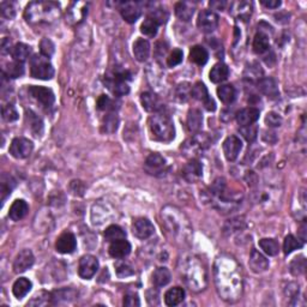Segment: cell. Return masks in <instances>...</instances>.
<instances>
[{
	"instance_id": "obj_28",
	"label": "cell",
	"mask_w": 307,
	"mask_h": 307,
	"mask_svg": "<svg viewBox=\"0 0 307 307\" xmlns=\"http://www.w3.org/2000/svg\"><path fill=\"white\" fill-rule=\"evenodd\" d=\"M185 299V290L182 287H174L167 290L164 294V303L167 306H177Z\"/></svg>"
},
{
	"instance_id": "obj_10",
	"label": "cell",
	"mask_w": 307,
	"mask_h": 307,
	"mask_svg": "<svg viewBox=\"0 0 307 307\" xmlns=\"http://www.w3.org/2000/svg\"><path fill=\"white\" fill-rule=\"evenodd\" d=\"M155 232V227L148 218L141 217L137 218L132 224V233L136 238L141 240H145L150 238Z\"/></svg>"
},
{
	"instance_id": "obj_13",
	"label": "cell",
	"mask_w": 307,
	"mask_h": 307,
	"mask_svg": "<svg viewBox=\"0 0 307 307\" xmlns=\"http://www.w3.org/2000/svg\"><path fill=\"white\" fill-rule=\"evenodd\" d=\"M34 260V254H32L30 249H22L16 256L15 262H13V270L17 274L24 273V271H27L29 268L32 267Z\"/></svg>"
},
{
	"instance_id": "obj_63",
	"label": "cell",
	"mask_w": 307,
	"mask_h": 307,
	"mask_svg": "<svg viewBox=\"0 0 307 307\" xmlns=\"http://www.w3.org/2000/svg\"><path fill=\"white\" fill-rule=\"evenodd\" d=\"M300 238H301V241L303 243H305L306 241V222H304L303 224L300 226Z\"/></svg>"
},
{
	"instance_id": "obj_61",
	"label": "cell",
	"mask_w": 307,
	"mask_h": 307,
	"mask_svg": "<svg viewBox=\"0 0 307 307\" xmlns=\"http://www.w3.org/2000/svg\"><path fill=\"white\" fill-rule=\"evenodd\" d=\"M10 51H12V49H11V41H10V38H7V37L2 38V41H1V52H2V54L9 53Z\"/></svg>"
},
{
	"instance_id": "obj_9",
	"label": "cell",
	"mask_w": 307,
	"mask_h": 307,
	"mask_svg": "<svg viewBox=\"0 0 307 307\" xmlns=\"http://www.w3.org/2000/svg\"><path fill=\"white\" fill-rule=\"evenodd\" d=\"M97 270H98V260L96 259V257L92 256V254L83 256L81 260H79L78 274L82 278L90 279L96 273H97Z\"/></svg>"
},
{
	"instance_id": "obj_35",
	"label": "cell",
	"mask_w": 307,
	"mask_h": 307,
	"mask_svg": "<svg viewBox=\"0 0 307 307\" xmlns=\"http://www.w3.org/2000/svg\"><path fill=\"white\" fill-rule=\"evenodd\" d=\"M217 96L221 100V102L228 105V103H232L235 100L237 92H235L234 87L230 86V84H224V86L218 87Z\"/></svg>"
},
{
	"instance_id": "obj_32",
	"label": "cell",
	"mask_w": 307,
	"mask_h": 307,
	"mask_svg": "<svg viewBox=\"0 0 307 307\" xmlns=\"http://www.w3.org/2000/svg\"><path fill=\"white\" fill-rule=\"evenodd\" d=\"M31 287H32L31 282H30L28 278L26 277L18 278L17 281L15 282V284H13L12 293L17 299H22L28 294L30 289H31Z\"/></svg>"
},
{
	"instance_id": "obj_64",
	"label": "cell",
	"mask_w": 307,
	"mask_h": 307,
	"mask_svg": "<svg viewBox=\"0 0 307 307\" xmlns=\"http://www.w3.org/2000/svg\"><path fill=\"white\" fill-rule=\"evenodd\" d=\"M224 5H226V2H224V1H222V2L211 1V2H210V6H211V7H216V6H217L220 10H221V9H223Z\"/></svg>"
},
{
	"instance_id": "obj_47",
	"label": "cell",
	"mask_w": 307,
	"mask_h": 307,
	"mask_svg": "<svg viewBox=\"0 0 307 307\" xmlns=\"http://www.w3.org/2000/svg\"><path fill=\"white\" fill-rule=\"evenodd\" d=\"M191 90H192V87L188 83H186V82L185 83L179 84L177 88V92H175L178 101H180V102H186V101L190 98Z\"/></svg>"
},
{
	"instance_id": "obj_18",
	"label": "cell",
	"mask_w": 307,
	"mask_h": 307,
	"mask_svg": "<svg viewBox=\"0 0 307 307\" xmlns=\"http://www.w3.org/2000/svg\"><path fill=\"white\" fill-rule=\"evenodd\" d=\"M210 143L209 138H208L207 133H198L196 136L192 137L191 139H188L185 143L184 150L185 153L191 154V153H198L201 150H204Z\"/></svg>"
},
{
	"instance_id": "obj_53",
	"label": "cell",
	"mask_w": 307,
	"mask_h": 307,
	"mask_svg": "<svg viewBox=\"0 0 307 307\" xmlns=\"http://www.w3.org/2000/svg\"><path fill=\"white\" fill-rule=\"evenodd\" d=\"M2 118H4L5 122L11 123L15 122L18 119V112L16 111L15 106L12 105H6L2 107Z\"/></svg>"
},
{
	"instance_id": "obj_14",
	"label": "cell",
	"mask_w": 307,
	"mask_h": 307,
	"mask_svg": "<svg viewBox=\"0 0 307 307\" xmlns=\"http://www.w3.org/2000/svg\"><path fill=\"white\" fill-rule=\"evenodd\" d=\"M243 148V143H241L240 138L237 136H229L227 137L226 141L223 142V153L224 156L228 161H235L239 156Z\"/></svg>"
},
{
	"instance_id": "obj_34",
	"label": "cell",
	"mask_w": 307,
	"mask_h": 307,
	"mask_svg": "<svg viewBox=\"0 0 307 307\" xmlns=\"http://www.w3.org/2000/svg\"><path fill=\"white\" fill-rule=\"evenodd\" d=\"M171 271L167 268H157L153 274V282L155 286L163 287L171 282Z\"/></svg>"
},
{
	"instance_id": "obj_44",
	"label": "cell",
	"mask_w": 307,
	"mask_h": 307,
	"mask_svg": "<svg viewBox=\"0 0 307 307\" xmlns=\"http://www.w3.org/2000/svg\"><path fill=\"white\" fill-rule=\"evenodd\" d=\"M191 96L193 98H196V100L202 101L203 103H204L205 101L210 97L209 94H208L207 87H205L202 82H197V83L192 87Z\"/></svg>"
},
{
	"instance_id": "obj_23",
	"label": "cell",
	"mask_w": 307,
	"mask_h": 307,
	"mask_svg": "<svg viewBox=\"0 0 307 307\" xmlns=\"http://www.w3.org/2000/svg\"><path fill=\"white\" fill-rule=\"evenodd\" d=\"M131 252V245L127 240L122 239L111 243L109 246V254L113 258H124Z\"/></svg>"
},
{
	"instance_id": "obj_60",
	"label": "cell",
	"mask_w": 307,
	"mask_h": 307,
	"mask_svg": "<svg viewBox=\"0 0 307 307\" xmlns=\"http://www.w3.org/2000/svg\"><path fill=\"white\" fill-rule=\"evenodd\" d=\"M262 5H264L265 7H269V9H277V7L281 6V1L279 0H262Z\"/></svg>"
},
{
	"instance_id": "obj_58",
	"label": "cell",
	"mask_w": 307,
	"mask_h": 307,
	"mask_svg": "<svg viewBox=\"0 0 307 307\" xmlns=\"http://www.w3.org/2000/svg\"><path fill=\"white\" fill-rule=\"evenodd\" d=\"M97 107L101 111H109V109H113V102H112L111 98L106 95H101L97 100Z\"/></svg>"
},
{
	"instance_id": "obj_30",
	"label": "cell",
	"mask_w": 307,
	"mask_h": 307,
	"mask_svg": "<svg viewBox=\"0 0 307 307\" xmlns=\"http://www.w3.org/2000/svg\"><path fill=\"white\" fill-rule=\"evenodd\" d=\"M194 13V7L187 1H180L175 5V15L180 21L188 22Z\"/></svg>"
},
{
	"instance_id": "obj_20",
	"label": "cell",
	"mask_w": 307,
	"mask_h": 307,
	"mask_svg": "<svg viewBox=\"0 0 307 307\" xmlns=\"http://www.w3.org/2000/svg\"><path fill=\"white\" fill-rule=\"evenodd\" d=\"M248 265L253 273L260 274L264 273V271H267L269 269V260L260 252L257 251V249H252L248 260Z\"/></svg>"
},
{
	"instance_id": "obj_12",
	"label": "cell",
	"mask_w": 307,
	"mask_h": 307,
	"mask_svg": "<svg viewBox=\"0 0 307 307\" xmlns=\"http://www.w3.org/2000/svg\"><path fill=\"white\" fill-rule=\"evenodd\" d=\"M29 92L35 100H37L41 105L46 107H51L54 103V100H56L54 92L46 87L32 86L29 88Z\"/></svg>"
},
{
	"instance_id": "obj_45",
	"label": "cell",
	"mask_w": 307,
	"mask_h": 307,
	"mask_svg": "<svg viewBox=\"0 0 307 307\" xmlns=\"http://www.w3.org/2000/svg\"><path fill=\"white\" fill-rule=\"evenodd\" d=\"M303 246H304L303 241L297 239L294 235H288V237H286V239H284V243H283V252H284V254H289V253H292L293 251H295V249L301 248Z\"/></svg>"
},
{
	"instance_id": "obj_42",
	"label": "cell",
	"mask_w": 307,
	"mask_h": 307,
	"mask_svg": "<svg viewBox=\"0 0 307 307\" xmlns=\"http://www.w3.org/2000/svg\"><path fill=\"white\" fill-rule=\"evenodd\" d=\"M4 72H5V75L9 77V78H18V77H22L24 75L23 62H18V61L10 62V64L6 65Z\"/></svg>"
},
{
	"instance_id": "obj_16",
	"label": "cell",
	"mask_w": 307,
	"mask_h": 307,
	"mask_svg": "<svg viewBox=\"0 0 307 307\" xmlns=\"http://www.w3.org/2000/svg\"><path fill=\"white\" fill-rule=\"evenodd\" d=\"M76 247H77L76 237L70 232H66V233H64V234L60 235L56 243L57 251L62 254L72 253V252L76 249Z\"/></svg>"
},
{
	"instance_id": "obj_57",
	"label": "cell",
	"mask_w": 307,
	"mask_h": 307,
	"mask_svg": "<svg viewBox=\"0 0 307 307\" xmlns=\"http://www.w3.org/2000/svg\"><path fill=\"white\" fill-rule=\"evenodd\" d=\"M245 228V222L241 221L240 218H234V220H230L228 223L226 224L224 227V230H228V232L233 233V232H237V230H240Z\"/></svg>"
},
{
	"instance_id": "obj_52",
	"label": "cell",
	"mask_w": 307,
	"mask_h": 307,
	"mask_svg": "<svg viewBox=\"0 0 307 307\" xmlns=\"http://www.w3.org/2000/svg\"><path fill=\"white\" fill-rule=\"evenodd\" d=\"M54 49H56V46H54V43L49 38H43L40 42V51L43 57L49 58L53 56Z\"/></svg>"
},
{
	"instance_id": "obj_43",
	"label": "cell",
	"mask_w": 307,
	"mask_h": 307,
	"mask_svg": "<svg viewBox=\"0 0 307 307\" xmlns=\"http://www.w3.org/2000/svg\"><path fill=\"white\" fill-rule=\"evenodd\" d=\"M158 26L160 24L157 23L156 21H154L153 18L148 17L145 21L142 23L141 26V31L142 34H144L145 36H149V37H154L156 34H157V30H158Z\"/></svg>"
},
{
	"instance_id": "obj_49",
	"label": "cell",
	"mask_w": 307,
	"mask_h": 307,
	"mask_svg": "<svg viewBox=\"0 0 307 307\" xmlns=\"http://www.w3.org/2000/svg\"><path fill=\"white\" fill-rule=\"evenodd\" d=\"M183 51L179 48H175L173 49V51L171 52V54H169L168 58H167V65H168L169 67H174L177 66V65H179L180 62L183 61Z\"/></svg>"
},
{
	"instance_id": "obj_5",
	"label": "cell",
	"mask_w": 307,
	"mask_h": 307,
	"mask_svg": "<svg viewBox=\"0 0 307 307\" xmlns=\"http://www.w3.org/2000/svg\"><path fill=\"white\" fill-rule=\"evenodd\" d=\"M149 127L156 141L171 142L175 136L174 124L168 115L155 113L149 119Z\"/></svg>"
},
{
	"instance_id": "obj_36",
	"label": "cell",
	"mask_w": 307,
	"mask_h": 307,
	"mask_svg": "<svg viewBox=\"0 0 307 307\" xmlns=\"http://www.w3.org/2000/svg\"><path fill=\"white\" fill-rule=\"evenodd\" d=\"M269 49V37L267 34L259 31L257 32L256 36L253 38V51L257 54L265 53Z\"/></svg>"
},
{
	"instance_id": "obj_46",
	"label": "cell",
	"mask_w": 307,
	"mask_h": 307,
	"mask_svg": "<svg viewBox=\"0 0 307 307\" xmlns=\"http://www.w3.org/2000/svg\"><path fill=\"white\" fill-rule=\"evenodd\" d=\"M13 186H15V182L12 180V178L7 177V175H2L1 183H0V194H1L2 203L6 199V197L11 194Z\"/></svg>"
},
{
	"instance_id": "obj_2",
	"label": "cell",
	"mask_w": 307,
	"mask_h": 307,
	"mask_svg": "<svg viewBox=\"0 0 307 307\" xmlns=\"http://www.w3.org/2000/svg\"><path fill=\"white\" fill-rule=\"evenodd\" d=\"M180 273L185 284L194 292H201L207 287L208 275L207 269L199 258L190 256L182 260Z\"/></svg>"
},
{
	"instance_id": "obj_25",
	"label": "cell",
	"mask_w": 307,
	"mask_h": 307,
	"mask_svg": "<svg viewBox=\"0 0 307 307\" xmlns=\"http://www.w3.org/2000/svg\"><path fill=\"white\" fill-rule=\"evenodd\" d=\"M141 102L143 108L147 112L157 113V112L162 108V105H161L158 97L155 94H153V92H143V94L141 95Z\"/></svg>"
},
{
	"instance_id": "obj_51",
	"label": "cell",
	"mask_w": 307,
	"mask_h": 307,
	"mask_svg": "<svg viewBox=\"0 0 307 307\" xmlns=\"http://www.w3.org/2000/svg\"><path fill=\"white\" fill-rule=\"evenodd\" d=\"M240 132L245 137V139L247 142H253L257 138V134H258V130H257V126L254 125H248V126H241Z\"/></svg>"
},
{
	"instance_id": "obj_6",
	"label": "cell",
	"mask_w": 307,
	"mask_h": 307,
	"mask_svg": "<svg viewBox=\"0 0 307 307\" xmlns=\"http://www.w3.org/2000/svg\"><path fill=\"white\" fill-rule=\"evenodd\" d=\"M30 72L31 77L42 81H48L54 77L53 65L49 62L48 58L43 57L42 54H35L30 60Z\"/></svg>"
},
{
	"instance_id": "obj_4",
	"label": "cell",
	"mask_w": 307,
	"mask_h": 307,
	"mask_svg": "<svg viewBox=\"0 0 307 307\" xmlns=\"http://www.w3.org/2000/svg\"><path fill=\"white\" fill-rule=\"evenodd\" d=\"M162 220L168 232H171L175 237H185L192 230L186 216L175 207L168 205L162 209Z\"/></svg>"
},
{
	"instance_id": "obj_27",
	"label": "cell",
	"mask_w": 307,
	"mask_h": 307,
	"mask_svg": "<svg viewBox=\"0 0 307 307\" xmlns=\"http://www.w3.org/2000/svg\"><path fill=\"white\" fill-rule=\"evenodd\" d=\"M133 56L138 61H145L150 56V45L144 38H138L133 43Z\"/></svg>"
},
{
	"instance_id": "obj_38",
	"label": "cell",
	"mask_w": 307,
	"mask_h": 307,
	"mask_svg": "<svg viewBox=\"0 0 307 307\" xmlns=\"http://www.w3.org/2000/svg\"><path fill=\"white\" fill-rule=\"evenodd\" d=\"M27 122L29 123L28 126L35 136H40V134L42 133V130H43L42 120H41L36 114L32 113L31 111L27 112Z\"/></svg>"
},
{
	"instance_id": "obj_50",
	"label": "cell",
	"mask_w": 307,
	"mask_h": 307,
	"mask_svg": "<svg viewBox=\"0 0 307 307\" xmlns=\"http://www.w3.org/2000/svg\"><path fill=\"white\" fill-rule=\"evenodd\" d=\"M305 268H306V260L304 257L295 258L292 262V264H290V273H292L294 276H298L305 271Z\"/></svg>"
},
{
	"instance_id": "obj_24",
	"label": "cell",
	"mask_w": 307,
	"mask_h": 307,
	"mask_svg": "<svg viewBox=\"0 0 307 307\" xmlns=\"http://www.w3.org/2000/svg\"><path fill=\"white\" fill-rule=\"evenodd\" d=\"M28 211H29L28 203L23 201V199H17V201L13 202L12 205H11L9 216L12 221H19L23 217H26Z\"/></svg>"
},
{
	"instance_id": "obj_22",
	"label": "cell",
	"mask_w": 307,
	"mask_h": 307,
	"mask_svg": "<svg viewBox=\"0 0 307 307\" xmlns=\"http://www.w3.org/2000/svg\"><path fill=\"white\" fill-rule=\"evenodd\" d=\"M259 119V109L254 107H248V108L241 109L237 114V122L240 126L253 125L257 120Z\"/></svg>"
},
{
	"instance_id": "obj_56",
	"label": "cell",
	"mask_w": 307,
	"mask_h": 307,
	"mask_svg": "<svg viewBox=\"0 0 307 307\" xmlns=\"http://www.w3.org/2000/svg\"><path fill=\"white\" fill-rule=\"evenodd\" d=\"M0 10H1V15L6 18H13L16 15L15 6H13L12 2H1L0 5Z\"/></svg>"
},
{
	"instance_id": "obj_1",
	"label": "cell",
	"mask_w": 307,
	"mask_h": 307,
	"mask_svg": "<svg viewBox=\"0 0 307 307\" xmlns=\"http://www.w3.org/2000/svg\"><path fill=\"white\" fill-rule=\"evenodd\" d=\"M216 288L223 300L235 303L243 294V274L237 260L229 256H221L214 265Z\"/></svg>"
},
{
	"instance_id": "obj_40",
	"label": "cell",
	"mask_w": 307,
	"mask_h": 307,
	"mask_svg": "<svg viewBox=\"0 0 307 307\" xmlns=\"http://www.w3.org/2000/svg\"><path fill=\"white\" fill-rule=\"evenodd\" d=\"M108 86L109 89L112 90V92L117 96L126 95L130 92V87L127 86V83H126L125 81H119V79L112 78L111 81L108 82Z\"/></svg>"
},
{
	"instance_id": "obj_48",
	"label": "cell",
	"mask_w": 307,
	"mask_h": 307,
	"mask_svg": "<svg viewBox=\"0 0 307 307\" xmlns=\"http://www.w3.org/2000/svg\"><path fill=\"white\" fill-rule=\"evenodd\" d=\"M118 124H119V120H118L117 114H108L105 118V123H103V127H105V131L108 133H113L117 131Z\"/></svg>"
},
{
	"instance_id": "obj_3",
	"label": "cell",
	"mask_w": 307,
	"mask_h": 307,
	"mask_svg": "<svg viewBox=\"0 0 307 307\" xmlns=\"http://www.w3.org/2000/svg\"><path fill=\"white\" fill-rule=\"evenodd\" d=\"M60 16V6L54 1H31L27 6L24 17L30 24H51Z\"/></svg>"
},
{
	"instance_id": "obj_33",
	"label": "cell",
	"mask_w": 307,
	"mask_h": 307,
	"mask_svg": "<svg viewBox=\"0 0 307 307\" xmlns=\"http://www.w3.org/2000/svg\"><path fill=\"white\" fill-rule=\"evenodd\" d=\"M208 59H209V53H208V51L204 47H202V46H193L191 48L190 60L193 61L194 64L202 66V65L207 64Z\"/></svg>"
},
{
	"instance_id": "obj_7",
	"label": "cell",
	"mask_w": 307,
	"mask_h": 307,
	"mask_svg": "<svg viewBox=\"0 0 307 307\" xmlns=\"http://www.w3.org/2000/svg\"><path fill=\"white\" fill-rule=\"evenodd\" d=\"M32 149H34V144H32L31 141L18 137V138H15L11 142L10 154L15 158L22 160V158H27L28 156H30V154L32 153Z\"/></svg>"
},
{
	"instance_id": "obj_21",
	"label": "cell",
	"mask_w": 307,
	"mask_h": 307,
	"mask_svg": "<svg viewBox=\"0 0 307 307\" xmlns=\"http://www.w3.org/2000/svg\"><path fill=\"white\" fill-rule=\"evenodd\" d=\"M258 90L262 94L270 98H276L279 95L278 92V84L277 82L270 77H265V78H260L258 81Z\"/></svg>"
},
{
	"instance_id": "obj_11",
	"label": "cell",
	"mask_w": 307,
	"mask_h": 307,
	"mask_svg": "<svg viewBox=\"0 0 307 307\" xmlns=\"http://www.w3.org/2000/svg\"><path fill=\"white\" fill-rule=\"evenodd\" d=\"M88 13L87 2L76 1L71 4L66 12V22L70 24H78L83 21Z\"/></svg>"
},
{
	"instance_id": "obj_55",
	"label": "cell",
	"mask_w": 307,
	"mask_h": 307,
	"mask_svg": "<svg viewBox=\"0 0 307 307\" xmlns=\"http://www.w3.org/2000/svg\"><path fill=\"white\" fill-rule=\"evenodd\" d=\"M265 123L270 127H278L282 124V118L277 113H275V112H270L265 117Z\"/></svg>"
},
{
	"instance_id": "obj_17",
	"label": "cell",
	"mask_w": 307,
	"mask_h": 307,
	"mask_svg": "<svg viewBox=\"0 0 307 307\" xmlns=\"http://www.w3.org/2000/svg\"><path fill=\"white\" fill-rule=\"evenodd\" d=\"M142 9L138 2L125 1L120 4V13L127 23H134L141 17Z\"/></svg>"
},
{
	"instance_id": "obj_39",
	"label": "cell",
	"mask_w": 307,
	"mask_h": 307,
	"mask_svg": "<svg viewBox=\"0 0 307 307\" xmlns=\"http://www.w3.org/2000/svg\"><path fill=\"white\" fill-rule=\"evenodd\" d=\"M30 51H31V49H30L29 46L26 45V43H17V45L12 48L13 59H15V61L18 62L26 61L29 58Z\"/></svg>"
},
{
	"instance_id": "obj_29",
	"label": "cell",
	"mask_w": 307,
	"mask_h": 307,
	"mask_svg": "<svg viewBox=\"0 0 307 307\" xmlns=\"http://www.w3.org/2000/svg\"><path fill=\"white\" fill-rule=\"evenodd\" d=\"M203 115L199 109H190L187 114V127L191 132H197L202 128Z\"/></svg>"
},
{
	"instance_id": "obj_31",
	"label": "cell",
	"mask_w": 307,
	"mask_h": 307,
	"mask_svg": "<svg viewBox=\"0 0 307 307\" xmlns=\"http://www.w3.org/2000/svg\"><path fill=\"white\" fill-rule=\"evenodd\" d=\"M232 13L240 19H248L252 13V4L248 1H240L232 4Z\"/></svg>"
},
{
	"instance_id": "obj_62",
	"label": "cell",
	"mask_w": 307,
	"mask_h": 307,
	"mask_svg": "<svg viewBox=\"0 0 307 307\" xmlns=\"http://www.w3.org/2000/svg\"><path fill=\"white\" fill-rule=\"evenodd\" d=\"M204 107H205V108H207V111L214 112V111H215V109H216V103H215V101H214L211 97H209V98H208V100L204 102Z\"/></svg>"
},
{
	"instance_id": "obj_15",
	"label": "cell",
	"mask_w": 307,
	"mask_h": 307,
	"mask_svg": "<svg viewBox=\"0 0 307 307\" xmlns=\"http://www.w3.org/2000/svg\"><path fill=\"white\" fill-rule=\"evenodd\" d=\"M144 169L152 175L161 174L166 169V160L160 154H152L145 160Z\"/></svg>"
},
{
	"instance_id": "obj_19",
	"label": "cell",
	"mask_w": 307,
	"mask_h": 307,
	"mask_svg": "<svg viewBox=\"0 0 307 307\" xmlns=\"http://www.w3.org/2000/svg\"><path fill=\"white\" fill-rule=\"evenodd\" d=\"M184 178L188 183H197L203 177V167L199 161L191 160L190 162L184 167Z\"/></svg>"
},
{
	"instance_id": "obj_54",
	"label": "cell",
	"mask_w": 307,
	"mask_h": 307,
	"mask_svg": "<svg viewBox=\"0 0 307 307\" xmlns=\"http://www.w3.org/2000/svg\"><path fill=\"white\" fill-rule=\"evenodd\" d=\"M149 17L157 22L158 24H164L167 22V19H168V13L163 9H156L150 12Z\"/></svg>"
},
{
	"instance_id": "obj_8",
	"label": "cell",
	"mask_w": 307,
	"mask_h": 307,
	"mask_svg": "<svg viewBox=\"0 0 307 307\" xmlns=\"http://www.w3.org/2000/svg\"><path fill=\"white\" fill-rule=\"evenodd\" d=\"M197 26L203 32H213L218 26V16L211 10H203L198 15Z\"/></svg>"
},
{
	"instance_id": "obj_37",
	"label": "cell",
	"mask_w": 307,
	"mask_h": 307,
	"mask_svg": "<svg viewBox=\"0 0 307 307\" xmlns=\"http://www.w3.org/2000/svg\"><path fill=\"white\" fill-rule=\"evenodd\" d=\"M105 238L107 241H109V243H113V241L125 239L126 233L123 230L122 227L117 226V224H112V226L107 227L106 228Z\"/></svg>"
},
{
	"instance_id": "obj_41",
	"label": "cell",
	"mask_w": 307,
	"mask_h": 307,
	"mask_svg": "<svg viewBox=\"0 0 307 307\" xmlns=\"http://www.w3.org/2000/svg\"><path fill=\"white\" fill-rule=\"evenodd\" d=\"M259 247L268 254V256H276L279 251V245L276 240L274 239H265L259 240Z\"/></svg>"
},
{
	"instance_id": "obj_26",
	"label": "cell",
	"mask_w": 307,
	"mask_h": 307,
	"mask_svg": "<svg viewBox=\"0 0 307 307\" xmlns=\"http://www.w3.org/2000/svg\"><path fill=\"white\" fill-rule=\"evenodd\" d=\"M229 76V68L223 62H217L214 65L209 73V78L213 83H221L224 82Z\"/></svg>"
},
{
	"instance_id": "obj_59",
	"label": "cell",
	"mask_w": 307,
	"mask_h": 307,
	"mask_svg": "<svg viewBox=\"0 0 307 307\" xmlns=\"http://www.w3.org/2000/svg\"><path fill=\"white\" fill-rule=\"evenodd\" d=\"M124 305L128 307H134V306L137 307L141 305L138 295L134 294V293H128V294H126V297L124 299Z\"/></svg>"
}]
</instances>
